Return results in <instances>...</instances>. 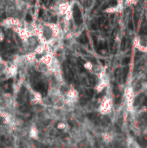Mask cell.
Listing matches in <instances>:
<instances>
[{
  "mask_svg": "<svg viewBox=\"0 0 147 148\" xmlns=\"http://www.w3.org/2000/svg\"><path fill=\"white\" fill-rule=\"evenodd\" d=\"M126 39L124 37V38H123V40H122V45H121V49H122V50H124V49H125V48H126Z\"/></svg>",
  "mask_w": 147,
  "mask_h": 148,
  "instance_id": "cell-10",
  "label": "cell"
},
{
  "mask_svg": "<svg viewBox=\"0 0 147 148\" xmlns=\"http://www.w3.org/2000/svg\"><path fill=\"white\" fill-rule=\"evenodd\" d=\"M74 21L77 24H80L82 23V18H81V13L78 6H74Z\"/></svg>",
  "mask_w": 147,
  "mask_h": 148,
  "instance_id": "cell-3",
  "label": "cell"
},
{
  "mask_svg": "<svg viewBox=\"0 0 147 148\" xmlns=\"http://www.w3.org/2000/svg\"><path fill=\"white\" fill-rule=\"evenodd\" d=\"M128 27H129V29H132V31H133V29H134V25H133L132 21H130V22H129V23H128Z\"/></svg>",
  "mask_w": 147,
  "mask_h": 148,
  "instance_id": "cell-11",
  "label": "cell"
},
{
  "mask_svg": "<svg viewBox=\"0 0 147 148\" xmlns=\"http://www.w3.org/2000/svg\"><path fill=\"white\" fill-rule=\"evenodd\" d=\"M92 29H97V25L96 24H92Z\"/></svg>",
  "mask_w": 147,
  "mask_h": 148,
  "instance_id": "cell-14",
  "label": "cell"
},
{
  "mask_svg": "<svg viewBox=\"0 0 147 148\" xmlns=\"http://www.w3.org/2000/svg\"><path fill=\"white\" fill-rule=\"evenodd\" d=\"M5 40V33L3 32V31L1 29H0V43L4 42Z\"/></svg>",
  "mask_w": 147,
  "mask_h": 148,
  "instance_id": "cell-9",
  "label": "cell"
},
{
  "mask_svg": "<svg viewBox=\"0 0 147 148\" xmlns=\"http://www.w3.org/2000/svg\"><path fill=\"white\" fill-rule=\"evenodd\" d=\"M66 127H67V124L65 122H59L58 125H57V128L59 130H63V129L66 128Z\"/></svg>",
  "mask_w": 147,
  "mask_h": 148,
  "instance_id": "cell-6",
  "label": "cell"
},
{
  "mask_svg": "<svg viewBox=\"0 0 147 148\" xmlns=\"http://www.w3.org/2000/svg\"><path fill=\"white\" fill-rule=\"evenodd\" d=\"M112 101L109 99H105L100 107V113L101 114H104V115L108 114L112 110Z\"/></svg>",
  "mask_w": 147,
  "mask_h": 148,
  "instance_id": "cell-1",
  "label": "cell"
},
{
  "mask_svg": "<svg viewBox=\"0 0 147 148\" xmlns=\"http://www.w3.org/2000/svg\"><path fill=\"white\" fill-rule=\"evenodd\" d=\"M103 140L106 143H109L112 140V135L111 133H104L103 134Z\"/></svg>",
  "mask_w": 147,
  "mask_h": 148,
  "instance_id": "cell-5",
  "label": "cell"
},
{
  "mask_svg": "<svg viewBox=\"0 0 147 148\" xmlns=\"http://www.w3.org/2000/svg\"><path fill=\"white\" fill-rule=\"evenodd\" d=\"M79 41H80V43H87V42H88V39H87V37H86V35H84V34H83L82 37H80Z\"/></svg>",
  "mask_w": 147,
  "mask_h": 148,
  "instance_id": "cell-7",
  "label": "cell"
},
{
  "mask_svg": "<svg viewBox=\"0 0 147 148\" xmlns=\"http://www.w3.org/2000/svg\"><path fill=\"white\" fill-rule=\"evenodd\" d=\"M5 75L8 77H15L17 75V65L12 63L11 65L8 66Z\"/></svg>",
  "mask_w": 147,
  "mask_h": 148,
  "instance_id": "cell-2",
  "label": "cell"
},
{
  "mask_svg": "<svg viewBox=\"0 0 147 148\" xmlns=\"http://www.w3.org/2000/svg\"><path fill=\"white\" fill-rule=\"evenodd\" d=\"M140 34H144V35H146L147 34V26H145L144 24L142 26V28H141V29H140V32H139Z\"/></svg>",
  "mask_w": 147,
  "mask_h": 148,
  "instance_id": "cell-8",
  "label": "cell"
},
{
  "mask_svg": "<svg viewBox=\"0 0 147 148\" xmlns=\"http://www.w3.org/2000/svg\"><path fill=\"white\" fill-rule=\"evenodd\" d=\"M110 5H111L112 6L116 5H117V0H110Z\"/></svg>",
  "mask_w": 147,
  "mask_h": 148,
  "instance_id": "cell-13",
  "label": "cell"
},
{
  "mask_svg": "<svg viewBox=\"0 0 147 148\" xmlns=\"http://www.w3.org/2000/svg\"><path fill=\"white\" fill-rule=\"evenodd\" d=\"M129 62H130V58L126 57V58H125L124 60H123V64H128Z\"/></svg>",
  "mask_w": 147,
  "mask_h": 148,
  "instance_id": "cell-12",
  "label": "cell"
},
{
  "mask_svg": "<svg viewBox=\"0 0 147 148\" xmlns=\"http://www.w3.org/2000/svg\"><path fill=\"white\" fill-rule=\"evenodd\" d=\"M29 137H31V138H32L34 139H38V135H39L38 129L36 127H31V129H29Z\"/></svg>",
  "mask_w": 147,
  "mask_h": 148,
  "instance_id": "cell-4",
  "label": "cell"
}]
</instances>
